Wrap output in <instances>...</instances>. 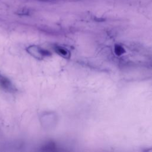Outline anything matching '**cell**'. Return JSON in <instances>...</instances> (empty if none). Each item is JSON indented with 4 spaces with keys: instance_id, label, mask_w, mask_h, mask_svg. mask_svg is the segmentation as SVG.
Here are the masks:
<instances>
[{
    "instance_id": "obj_1",
    "label": "cell",
    "mask_w": 152,
    "mask_h": 152,
    "mask_svg": "<svg viewBox=\"0 0 152 152\" xmlns=\"http://www.w3.org/2000/svg\"><path fill=\"white\" fill-rule=\"evenodd\" d=\"M0 88L10 92H13L14 90V88L10 80L1 74H0Z\"/></svg>"
},
{
    "instance_id": "obj_2",
    "label": "cell",
    "mask_w": 152,
    "mask_h": 152,
    "mask_svg": "<svg viewBox=\"0 0 152 152\" xmlns=\"http://www.w3.org/2000/svg\"><path fill=\"white\" fill-rule=\"evenodd\" d=\"M124 52H125V50H124V49L122 46H121L119 45H116L115 46V54L117 55L120 56L122 54H123L124 53Z\"/></svg>"
},
{
    "instance_id": "obj_3",
    "label": "cell",
    "mask_w": 152,
    "mask_h": 152,
    "mask_svg": "<svg viewBox=\"0 0 152 152\" xmlns=\"http://www.w3.org/2000/svg\"><path fill=\"white\" fill-rule=\"evenodd\" d=\"M56 52L58 54H59L60 55L63 56H68V52L66 50H65L63 48H56Z\"/></svg>"
}]
</instances>
